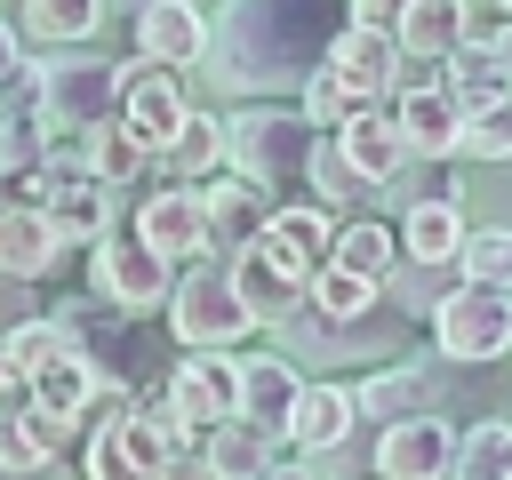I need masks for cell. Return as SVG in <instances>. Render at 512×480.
<instances>
[{
    "label": "cell",
    "mask_w": 512,
    "mask_h": 480,
    "mask_svg": "<svg viewBox=\"0 0 512 480\" xmlns=\"http://www.w3.org/2000/svg\"><path fill=\"white\" fill-rule=\"evenodd\" d=\"M328 144L344 152V168H352L368 192L400 184V168H408V144H400V128H392V104H368V112H352V120H344Z\"/></svg>",
    "instance_id": "ac0fdd59"
},
{
    "label": "cell",
    "mask_w": 512,
    "mask_h": 480,
    "mask_svg": "<svg viewBox=\"0 0 512 480\" xmlns=\"http://www.w3.org/2000/svg\"><path fill=\"white\" fill-rule=\"evenodd\" d=\"M72 448V424H56V416H40V408H24V416H8L0 424V472H48L56 456Z\"/></svg>",
    "instance_id": "f546056e"
},
{
    "label": "cell",
    "mask_w": 512,
    "mask_h": 480,
    "mask_svg": "<svg viewBox=\"0 0 512 480\" xmlns=\"http://www.w3.org/2000/svg\"><path fill=\"white\" fill-rule=\"evenodd\" d=\"M224 272H232V296H240V312H248L256 328H288V320L304 312V280H288L264 248H240Z\"/></svg>",
    "instance_id": "603a6c76"
},
{
    "label": "cell",
    "mask_w": 512,
    "mask_h": 480,
    "mask_svg": "<svg viewBox=\"0 0 512 480\" xmlns=\"http://www.w3.org/2000/svg\"><path fill=\"white\" fill-rule=\"evenodd\" d=\"M192 120V96H184V80L176 72H160V64H144V56H128L120 64V128L160 160L168 152V136Z\"/></svg>",
    "instance_id": "8fae6325"
},
{
    "label": "cell",
    "mask_w": 512,
    "mask_h": 480,
    "mask_svg": "<svg viewBox=\"0 0 512 480\" xmlns=\"http://www.w3.org/2000/svg\"><path fill=\"white\" fill-rule=\"evenodd\" d=\"M448 384H456V368L448 360H392V368H376V376H360L352 384V408H360V424H416V416H440L448 408Z\"/></svg>",
    "instance_id": "30bf717a"
},
{
    "label": "cell",
    "mask_w": 512,
    "mask_h": 480,
    "mask_svg": "<svg viewBox=\"0 0 512 480\" xmlns=\"http://www.w3.org/2000/svg\"><path fill=\"white\" fill-rule=\"evenodd\" d=\"M64 352H72V344H64V328H56L48 312H32V320H16V328L0 336V360H8L16 384H32V376H40L48 360H64Z\"/></svg>",
    "instance_id": "e575fe53"
},
{
    "label": "cell",
    "mask_w": 512,
    "mask_h": 480,
    "mask_svg": "<svg viewBox=\"0 0 512 480\" xmlns=\"http://www.w3.org/2000/svg\"><path fill=\"white\" fill-rule=\"evenodd\" d=\"M504 352H512V296L456 280L440 296V312H432V360L472 368V360H504Z\"/></svg>",
    "instance_id": "8992f818"
},
{
    "label": "cell",
    "mask_w": 512,
    "mask_h": 480,
    "mask_svg": "<svg viewBox=\"0 0 512 480\" xmlns=\"http://www.w3.org/2000/svg\"><path fill=\"white\" fill-rule=\"evenodd\" d=\"M392 40H400V56H416V64H448V56L464 48V0H408V8L392 16Z\"/></svg>",
    "instance_id": "484cf974"
},
{
    "label": "cell",
    "mask_w": 512,
    "mask_h": 480,
    "mask_svg": "<svg viewBox=\"0 0 512 480\" xmlns=\"http://www.w3.org/2000/svg\"><path fill=\"white\" fill-rule=\"evenodd\" d=\"M456 480H512V424H464L456 432Z\"/></svg>",
    "instance_id": "ab89813d"
},
{
    "label": "cell",
    "mask_w": 512,
    "mask_h": 480,
    "mask_svg": "<svg viewBox=\"0 0 512 480\" xmlns=\"http://www.w3.org/2000/svg\"><path fill=\"white\" fill-rule=\"evenodd\" d=\"M256 320L240 312V296H232V272L216 264V256H200L192 272H176V296H168V336L184 344V352H240V336H248Z\"/></svg>",
    "instance_id": "277c9868"
},
{
    "label": "cell",
    "mask_w": 512,
    "mask_h": 480,
    "mask_svg": "<svg viewBox=\"0 0 512 480\" xmlns=\"http://www.w3.org/2000/svg\"><path fill=\"white\" fill-rule=\"evenodd\" d=\"M80 168H88L104 192H120V184H136V176L152 168V152H144L120 120H104V128H88V136H80Z\"/></svg>",
    "instance_id": "1f68e13d"
},
{
    "label": "cell",
    "mask_w": 512,
    "mask_h": 480,
    "mask_svg": "<svg viewBox=\"0 0 512 480\" xmlns=\"http://www.w3.org/2000/svg\"><path fill=\"white\" fill-rule=\"evenodd\" d=\"M376 480H456V424L448 416H416L376 432Z\"/></svg>",
    "instance_id": "2e32d148"
},
{
    "label": "cell",
    "mask_w": 512,
    "mask_h": 480,
    "mask_svg": "<svg viewBox=\"0 0 512 480\" xmlns=\"http://www.w3.org/2000/svg\"><path fill=\"white\" fill-rule=\"evenodd\" d=\"M352 432H360L352 384H336V376H312V384L296 392V416H288V440H296V456H336V448H352Z\"/></svg>",
    "instance_id": "d6986e66"
},
{
    "label": "cell",
    "mask_w": 512,
    "mask_h": 480,
    "mask_svg": "<svg viewBox=\"0 0 512 480\" xmlns=\"http://www.w3.org/2000/svg\"><path fill=\"white\" fill-rule=\"evenodd\" d=\"M88 296L96 304H112L120 320H144V312H168V296H176V272L136 240V232H104L96 248H88Z\"/></svg>",
    "instance_id": "5b68a950"
},
{
    "label": "cell",
    "mask_w": 512,
    "mask_h": 480,
    "mask_svg": "<svg viewBox=\"0 0 512 480\" xmlns=\"http://www.w3.org/2000/svg\"><path fill=\"white\" fill-rule=\"evenodd\" d=\"M288 280H320L328 272V256H336V216L320 208V200H296V208H272V224H264V240H256Z\"/></svg>",
    "instance_id": "9a60e30c"
},
{
    "label": "cell",
    "mask_w": 512,
    "mask_h": 480,
    "mask_svg": "<svg viewBox=\"0 0 512 480\" xmlns=\"http://www.w3.org/2000/svg\"><path fill=\"white\" fill-rule=\"evenodd\" d=\"M152 168H160L168 184H184V192H200L208 176H224V120L192 104V120H184V128L168 136V152H160Z\"/></svg>",
    "instance_id": "4316f807"
},
{
    "label": "cell",
    "mask_w": 512,
    "mask_h": 480,
    "mask_svg": "<svg viewBox=\"0 0 512 480\" xmlns=\"http://www.w3.org/2000/svg\"><path fill=\"white\" fill-rule=\"evenodd\" d=\"M392 128H400L408 160H456L464 112H456L448 88H408V96H392Z\"/></svg>",
    "instance_id": "7402d4cb"
},
{
    "label": "cell",
    "mask_w": 512,
    "mask_h": 480,
    "mask_svg": "<svg viewBox=\"0 0 512 480\" xmlns=\"http://www.w3.org/2000/svg\"><path fill=\"white\" fill-rule=\"evenodd\" d=\"M40 120L72 128V136L120 120V64H104V56H40Z\"/></svg>",
    "instance_id": "52a82bcc"
},
{
    "label": "cell",
    "mask_w": 512,
    "mask_h": 480,
    "mask_svg": "<svg viewBox=\"0 0 512 480\" xmlns=\"http://www.w3.org/2000/svg\"><path fill=\"white\" fill-rule=\"evenodd\" d=\"M392 16H400V8H384V0H352L344 32H392Z\"/></svg>",
    "instance_id": "bcb514c9"
},
{
    "label": "cell",
    "mask_w": 512,
    "mask_h": 480,
    "mask_svg": "<svg viewBox=\"0 0 512 480\" xmlns=\"http://www.w3.org/2000/svg\"><path fill=\"white\" fill-rule=\"evenodd\" d=\"M168 272H192L200 256H208V224H200V192H184V184H160V192H144L136 200V224H128Z\"/></svg>",
    "instance_id": "4fadbf2b"
},
{
    "label": "cell",
    "mask_w": 512,
    "mask_h": 480,
    "mask_svg": "<svg viewBox=\"0 0 512 480\" xmlns=\"http://www.w3.org/2000/svg\"><path fill=\"white\" fill-rule=\"evenodd\" d=\"M456 280L512 296V232H504V224H472V232H464V256H456Z\"/></svg>",
    "instance_id": "74e56055"
},
{
    "label": "cell",
    "mask_w": 512,
    "mask_h": 480,
    "mask_svg": "<svg viewBox=\"0 0 512 480\" xmlns=\"http://www.w3.org/2000/svg\"><path fill=\"white\" fill-rule=\"evenodd\" d=\"M296 112H304V120H312L320 136H336V128H344L352 112H368V104H352V88H344V80H336L328 64H312V80L296 88Z\"/></svg>",
    "instance_id": "60d3db41"
},
{
    "label": "cell",
    "mask_w": 512,
    "mask_h": 480,
    "mask_svg": "<svg viewBox=\"0 0 512 480\" xmlns=\"http://www.w3.org/2000/svg\"><path fill=\"white\" fill-rule=\"evenodd\" d=\"M320 64L352 88V104H392V88H400V40L392 32H336Z\"/></svg>",
    "instance_id": "e0dca14e"
},
{
    "label": "cell",
    "mask_w": 512,
    "mask_h": 480,
    "mask_svg": "<svg viewBox=\"0 0 512 480\" xmlns=\"http://www.w3.org/2000/svg\"><path fill=\"white\" fill-rule=\"evenodd\" d=\"M280 456H272V440L264 432H248V424H224V432H208L200 440V472L208 480H264Z\"/></svg>",
    "instance_id": "d6a6232c"
},
{
    "label": "cell",
    "mask_w": 512,
    "mask_h": 480,
    "mask_svg": "<svg viewBox=\"0 0 512 480\" xmlns=\"http://www.w3.org/2000/svg\"><path fill=\"white\" fill-rule=\"evenodd\" d=\"M232 384H240V416H232V424H248V432H264V440L280 448V440H288V416H296L304 376H296L280 352H232Z\"/></svg>",
    "instance_id": "5bb4252c"
},
{
    "label": "cell",
    "mask_w": 512,
    "mask_h": 480,
    "mask_svg": "<svg viewBox=\"0 0 512 480\" xmlns=\"http://www.w3.org/2000/svg\"><path fill=\"white\" fill-rule=\"evenodd\" d=\"M48 176V120L40 112H0V184Z\"/></svg>",
    "instance_id": "836d02e7"
},
{
    "label": "cell",
    "mask_w": 512,
    "mask_h": 480,
    "mask_svg": "<svg viewBox=\"0 0 512 480\" xmlns=\"http://www.w3.org/2000/svg\"><path fill=\"white\" fill-rule=\"evenodd\" d=\"M264 480H312V472H304V464H296V456H288V464H272V472H264Z\"/></svg>",
    "instance_id": "f907efd6"
},
{
    "label": "cell",
    "mask_w": 512,
    "mask_h": 480,
    "mask_svg": "<svg viewBox=\"0 0 512 480\" xmlns=\"http://www.w3.org/2000/svg\"><path fill=\"white\" fill-rule=\"evenodd\" d=\"M456 152H464V160H512V96H504V104H480V112H464V136H456Z\"/></svg>",
    "instance_id": "ee69618b"
},
{
    "label": "cell",
    "mask_w": 512,
    "mask_h": 480,
    "mask_svg": "<svg viewBox=\"0 0 512 480\" xmlns=\"http://www.w3.org/2000/svg\"><path fill=\"white\" fill-rule=\"evenodd\" d=\"M8 24H16V40L64 48V40H88V32L104 24V8H96V0H24V8H8Z\"/></svg>",
    "instance_id": "4dcf8cb0"
},
{
    "label": "cell",
    "mask_w": 512,
    "mask_h": 480,
    "mask_svg": "<svg viewBox=\"0 0 512 480\" xmlns=\"http://www.w3.org/2000/svg\"><path fill=\"white\" fill-rule=\"evenodd\" d=\"M288 368L296 360H376V368H392L400 360V344H408V320L384 304V312H368V320H320V312H296L288 328Z\"/></svg>",
    "instance_id": "9c48e42d"
},
{
    "label": "cell",
    "mask_w": 512,
    "mask_h": 480,
    "mask_svg": "<svg viewBox=\"0 0 512 480\" xmlns=\"http://www.w3.org/2000/svg\"><path fill=\"white\" fill-rule=\"evenodd\" d=\"M304 312H320V320H368V312H384V288H368V280H352V272L328 264L304 288Z\"/></svg>",
    "instance_id": "f35d334b"
},
{
    "label": "cell",
    "mask_w": 512,
    "mask_h": 480,
    "mask_svg": "<svg viewBox=\"0 0 512 480\" xmlns=\"http://www.w3.org/2000/svg\"><path fill=\"white\" fill-rule=\"evenodd\" d=\"M200 48H208V16L192 0H144L136 8V56L144 64L184 72V64H200Z\"/></svg>",
    "instance_id": "ffe728a7"
},
{
    "label": "cell",
    "mask_w": 512,
    "mask_h": 480,
    "mask_svg": "<svg viewBox=\"0 0 512 480\" xmlns=\"http://www.w3.org/2000/svg\"><path fill=\"white\" fill-rule=\"evenodd\" d=\"M392 192H400V208H464V176L448 160H408Z\"/></svg>",
    "instance_id": "b9f144b4"
},
{
    "label": "cell",
    "mask_w": 512,
    "mask_h": 480,
    "mask_svg": "<svg viewBox=\"0 0 512 480\" xmlns=\"http://www.w3.org/2000/svg\"><path fill=\"white\" fill-rule=\"evenodd\" d=\"M464 208H400V224H392V240H400V264H416V272H456V256H464Z\"/></svg>",
    "instance_id": "cb8c5ba5"
},
{
    "label": "cell",
    "mask_w": 512,
    "mask_h": 480,
    "mask_svg": "<svg viewBox=\"0 0 512 480\" xmlns=\"http://www.w3.org/2000/svg\"><path fill=\"white\" fill-rule=\"evenodd\" d=\"M448 288H456L448 272H416V264H392V280H384V304H392V312L416 328V320H432V312H440V296H448Z\"/></svg>",
    "instance_id": "7bdbcfd3"
},
{
    "label": "cell",
    "mask_w": 512,
    "mask_h": 480,
    "mask_svg": "<svg viewBox=\"0 0 512 480\" xmlns=\"http://www.w3.org/2000/svg\"><path fill=\"white\" fill-rule=\"evenodd\" d=\"M504 24H512V8H504V0H464V48H480V56H488V40H496Z\"/></svg>",
    "instance_id": "f6af8a7d"
},
{
    "label": "cell",
    "mask_w": 512,
    "mask_h": 480,
    "mask_svg": "<svg viewBox=\"0 0 512 480\" xmlns=\"http://www.w3.org/2000/svg\"><path fill=\"white\" fill-rule=\"evenodd\" d=\"M312 144H320V128H312L296 104H248V112L224 120V168L248 176V184H264V192H272L280 176H304Z\"/></svg>",
    "instance_id": "7a4b0ae2"
},
{
    "label": "cell",
    "mask_w": 512,
    "mask_h": 480,
    "mask_svg": "<svg viewBox=\"0 0 512 480\" xmlns=\"http://www.w3.org/2000/svg\"><path fill=\"white\" fill-rule=\"evenodd\" d=\"M328 56V48H320ZM312 16L288 0H232L208 16V48L200 72L216 96H288L312 80Z\"/></svg>",
    "instance_id": "6da1fadb"
},
{
    "label": "cell",
    "mask_w": 512,
    "mask_h": 480,
    "mask_svg": "<svg viewBox=\"0 0 512 480\" xmlns=\"http://www.w3.org/2000/svg\"><path fill=\"white\" fill-rule=\"evenodd\" d=\"M304 184L320 192V208H328L336 224H344V216H360V200H368V184H360V176L344 168V152H336L328 136L312 144V160H304Z\"/></svg>",
    "instance_id": "8d00e7d4"
},
{
    "label": "cell",
    "mask_w": 512,
    "mask_h": 480,
    "mask_svg": "<svg viewBox=\"0 0 512 480\" xmlns=\"http://www.w3.org/2000/svg\"><path fill=\"white\" fill-rule=\"evenodd\" d=\"M160 408H168V424L200 448L208 432H224L232 416H240V384H232V352H184L176 368H168V384L152 392Z\"/></svg>",
    "instance_id": "ba28073f"
},
{
    "label": "cell",
    "mask_w": 512,
    "mask_h": 480,
    "mask_svg": "<svg viewBox=\"0 0 512 480\" xmlns=\"http://www.w3.org/2000/svg\"><path fill=\"white\" fill-rule=\"evenodd\" d=\"M16 320H32V312H24V280H8V272H0V336H8Z\"/></svg>",
    "instance_id": "7dc6e473"
},
{
    "label": "cell",
    "mask_w": 512,
    "mask_h": 480,
    "mask_svg": "<svg viewBox=\"0 0 512 480\" xmlns=\"http://www.w3.org/2000/svg\"><path fill=\"white\" fill-rule=\"evenodd\" d=\"M56 256H64V248H56L48 216H40V208H8V200H0V272L32 288V280H48V272H56Z\"/></svg>",
    "instance_id": "83f0119b"
},
{
    "label": "cell",
    "mask_w": 512,
    "mask_h": 480,
    "mask_svg": "<svg viewBox=\"0 0 512 480\" xmlns=\"http://www.w3.org/2000/svg\"><path fill=\"white\" fill-rule=\"evenodd\" d=\"M488 64H496V72H504V80H512V24H504V32H496V40H488Z\"/></svg>",
    "instance_id": "681fc988"
},
{
    "label": "cell",
    "mask_w": 512,
    "mask_h": 480,
    "mask_svg": "<svg viewBox=\"0 0 512 480\" xmlns=\"http://www.w3.org/2000/svg\"><path fill=\"white\" fill-rule=\"evenodd\" d=\"M40 216H48L56 248H96V240L112 232V192H104L96 176H48Z\"/></svg>",
    "instance_id": "44dd1931"
},
{
    "label": "cell",
    "mask_w": 512,
    "mask_h": 480,
    "mask_svg": "<svg viewBox=\"0 0 512 480\" xmlns=\"http://www.w3.org/2000/svg\"><path fill=\"white\" fill-rule=\"evenodd\" d=\"M440 88L456 96V112H480V104H504V96H512V80H504L480 48H456V56L440 64Z\"/></svg>",
    "instance_id": "d590c367"
},
{
    "label": "cell",
    "mask_w": 512,
    "mask_h": 480,
    "mask_svg": "<svg viewBox=\"0 0 512 480\" xmlns=\"http://www.w3.org/2000/svg\"><path fill=\"white\" fill-rule=\"evenodd\" d=\"M272 208H280V200H272L264 184H248V176H232V168H224V176H208V184H200L208 256H216V264H232L240 248H256V240H264V224H272Z\"/></svg>",
    "instance_id": "7c38bea8"
},
{
    "label": "cell",
    "mask_w": 512,
    "mask_h": 480,
    "mask_svg": "<svg viewBox=\"0 0 512 480\" xmlns=\"http://www.w3.org/2000/svg\"><path fill=\"white\" fill-rule=\"evenodd\" d=\"M176 456H192V440L168 424L160 400H136L120 424H88L80 472H88V480H160Z\"/></svg>",
    "instance_id": "3957f363"
},
{
    "label": "cell",
    "mask_w": 512,
    "mask_h": 480,
    "mask_svg": "<svg viewBox=\"0 0 512 480\" xmlns=\"http://www.w3.org/2000/svg\"><path fill=\"white\" fill-rule=\"evenodd\" d=\"M24 64V40H16V24H8V8H0V80Z\"/></svg>",
    "instance_id": "c3c4849f"
},
{
    "label": "cell",
    "mask_w": 512,
    "mask_h": 480,
    "mask_svg": "<svg viewBox=\"0 0 512 480\" xmlns=\"http://www.w3.org/2000/svg\"><path fill=\"white\" fill-rule=\"evenodd\" d=\"M504 424H512V416H504Z\"/></svg>",
    "instance_id": "816d5d0a"
},
{
    "label": "cell",
    "mask_w": 512,
    "mask_h": 480,
    "mask_svg": "<svg viewBox=\"0 0 512 480\" xmlns=\"http://www.w3.org/2000/svg\"><path fill=\"white\" fill-rule=\"evenodd\" d=\"M336 272H352V280H368V288H384L392 280V264H400V240H392V224L384 216H344L336 224V256H328Z\"/></svg>",
    "instance_id": "f1b7e54d"
},
{
    "label": "cell",
    "mask_w": 512,
    "mask_h": 480,
    "mask_svg": "<svg viewBox=\"0 0 512 480\" xmlns=\"http://www.w3.org/2000/svg\"><path fill=\"white\" fill-rule=\"evenodd\" d=\"M112 376L96 368V360H80V352H64V360H48L24 392H32V408L40 416H56V424H88V408H96V392H104Z\"/></svg>",
    "instance_id": "d4e9b609"
}]
</instances>
